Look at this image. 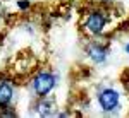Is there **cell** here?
I'll list each match as a JSON object with an SVG mask.
<instances>
[{
    "instance_id": "2",
    "label": "cell",
    "mask_w": 129,
    "mask_h": 118,
    "mask_svg": "<svg viewBox=\"0 0 129 118\" xmlns=\"http://www.w3.org/2000/svg\"><path fill=\"white\" fill-rule=\"evenodd\" d=\"M105 24H107V19L105 16L102 14V10H93L89 12L86 21H84V28L88 33L91 34H100L102 31L105 29Z\"/></svg>"
},
{
    "instance_id": "7",
    "label": "cell",
    "mask_w": 129,
    "mask_h": 118,
    "mask_svg": "<svg viewBox=\"0 0 129 118\" xmlns=\"http://www.w3.org/2000/svg\"><path fill=\"white\" fill-rule=\"evenodd\" d=\"M17 5H19V9H28V7H29V2H24V0H22V2L17 4Z\"/></svg>"
},
{
    "instance_id": "1",
    "label": "cell",
    "mask_w": 129,
    "mask_h": 118,
    "mask_svg": "<svg viewBox=\"0 0 129 118\" xmlns=\"http://www.w3.org/2000/svg\"><path fill=\"white\" fill-rule=\"evenodd\" d=\"M55 86V77L50 72H40L33 79V91L38 96H47Z\"/></svg>"
},
{
    "instance_id": "5",
    "label": "cell",
    "mask_w": 129,
    "mask_h": 118,
    "mask_svg": "<svg viewBox=\"0 0 129 118\" xmlns=\"http://www.w3.org/2000/svg\"><path fill=\"white\" fill-rule=\"evenodd\" d=\"M12 96H14V89L9 82H2L0 84V108H5L12 101Z\"/></svg>"
},
{
    "instance_id": "8",
    "label": "cell",
    "mask_w": 129,
    "mask_h": 118,
    "mask_svg": "<svg viewBox=\"0 0 129 118\" xmlns=\"http://www.w3.org/2000/svg\"><path fill=\"white\" fill-rule=\"evenodd\" d=\"M124 50H126V53H129V43L126 45V46H124Z\"/></svg>"
},
{
    "instance_id": "9",
    "label": "cell",
    "mask_w": 129,
    "mask_h": 118,
    "mask_svg": "<svg viewBox=\"0 0 129 118\" xmlns=\"http://www.w3.org/2000/svg\"><path fill=\"white\" fill-rule=\"evenodd\" d=\"M100 2H112V0H100Z\"/></svg>"
},
{
    "instance_id": "3",
    "label": "cell",
    "mask_w": 129,
    "mask_h": 118,
    "mask_svg": "<svg viewBox=\"0 0 129 118\" xmlns=\"http://www.w3.org/2000/svg\"><path fill=\"white\" fill-rule=\"evenodd\" d=\"M98 103L103 111H114L119 108V92L115 89H103L98 94Z\"/></svg>"
},
{
    "instance_id": "4",
    "label": "cell",
    "mask_w": 129,
    "mask_h": 118,
    "mask_svg": "<svg viewBox=\"0 0 129 118\" xmlns=\"http://www.w3.org/2000/svg\"><path fill=\"white\" fill-rule=\"evenodd\" d=\"M86 53H88V57L95 63H103L105 60H107V48L105 46H102V45H98V43H91V45H88L86 46Z\"/></svg>"
},
{
    "instance_id": "6",
    "label": "cell",
    "mask_w": 129,
    "mask_h": 118,
    "mask_svg": "<svg viewBox=\"0 0 129 118\" xmlns=\"http://www.w3.org/2000/svg\"><path fill=\"white\" fill-rule=\"evenodd\" d=\"M36 111L41 116H53L55 115V104L52 101H47V99H41L40 103L36 104Z\"/></svg>"
}]
</instances>
